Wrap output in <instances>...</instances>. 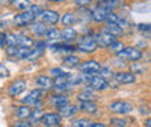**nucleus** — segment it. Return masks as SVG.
I'll return each instance as SVG.
<instances>
[{"label": "nucleus", "mask_w": 151, "mask_h": 127, "mask_svg": "<svg viewBox=\"0 0 151 127\" xmlns=\"http://www.w3.org/2000/svg\"><path fill=\"white\" fill-rule=\"evenodd\" d=\"M52 1H64V0H52Z\"/></svg>", "instance_id": "45"}, {"label": "nucleus", "mask_w": 151, "mask_h": 127, "mask_svg": "<svg viewBox=\"0 0 151 127\" xmlns=\"http://www.w3.org/2000/svg\"><path fill=\"white\" fill-rule=\"evenodd\" d=\"M35 84H37L38 88H41V90H50L51 87H54V82H52L51 77H48V75H39V77H37Z\"/></svg>", "instance_id": "16"}, {"label": "nucleus", "mask_w": 151, "mask_h": 127, "mask_svg": "<svg viewBox=\"0 0 151 127\" xmlns=\"http://www.w3.org/2000/svg\"><path fill=\"white\" fill-rule=\"evenodd\" d=\"M109 110L115 113V114H121V116H124V114H128V113H131L132 110H134V106H132L131 103H128V101H122V100H118V101H113L109 104Z\"/></svg>", "instance_id": "6"}, {"label": "nucleus", "mask_w": 151, "mask_h": 127, "mask_svg": "<svg viewBox=\"0 0 151 127\" xmlns=\"http://www.w3.org/2000/svg\"><path fill=\"white\" fill-rule=\"evenodd\" d=\"M119 20H121V18L116 15V13H111L109 16H108V19H106V23H111V25H118L119 23Z\"/></svg>", "instance_id": "32"}, {"label": "nucleus", "mask_w": 151, "mask_h": 127, "mask_svg": "<svg viewBox=\"0 0 151 127\" xmlns=\"http://www.w3.org/2000/svg\"><path fill=\"white\" fill-rule=\"evenodd\" d=\"M86 84L89 85L87 88L97 91H103L111 87V82H108V79L102 75H90L89 78H86Z\"/></svg>", "instance_id": "1"}, {"label": "nucleus", "mask_w": 151, "mask_h": 127, "mask_svg": "<svg viewBox=\"0 0 151 127\" xmlns=\"http://www.w3.org/2000/svg\"><path fill=\"white\" fill-rule=\"evenodd\" d=\"M42 127H48V126H45V124H44V126H42Z\"/></svg>", "instance_id": "46"}, {"label": "nucleus", "mask_w": 151, "mask_h": 127, "mask_svg": "<svg viewBox=\"0 0 151 127\" xmlns=\"http://www.w3.org/2000/svg\"><path fill=\"white\" fill-rule=\"evenodd\" d=\"M44 43H41V45H35L32 49H31V52H29V55H28V58L26 59H29V61H35V59H38L41 55L44 54Z\"/></svg>", "instance_id": "23"}, {"label": "nucleus", "mask_w": 151, "mask_h": 127, "mask_svg": "<svg viewBox=\"0 0 151 127\" xmlns=\"http://www.w3.org/2000/svg\"><path fill=\"white\" fill-rule=\"evenodd\" d=\"M63 121V117L58 113H45L42 117V124L48 127H60Z\"/></svg>", "instance_id": "10"}, {"label": "nucleus", "mask_w": 151, "mask_h": 127, "mask_svg": "<svg viewBox=\"0 0 151 127\" xmlns=\"http://www.w3.org/2000/svg\"><path fill=\"white\" fill-rule=\"evenodd\" d=\"M113 77H115V81H118L119 84H132L137 79L134 72H118Z\"/></svg>", "instance_id": "17"}, {"label": "nucleus", "mask_w": 151, "mask_h": 127, "mask_svg": "<svg viewBox=\"0 0 151 127\" xmlns=\"http://www.w3.org/2000/svg\"><path fill=\"white\" fill-rule=\"evenodd\" d=\"M78 62H80V59H78L76 55H70V56L64 58V61H63V64H64L65 67H70V68L78 67Z\"/></svg>", "instance_id": "27"}, {"label": "nucleus", "mask_w": 151, "mask_h": 127, "mask_svg": "<svg viewBox=\"0 0 151 127\" xmlns=\"http://www.w3.org/2000/svg\"><path fill=\"white\" fill-rule=\"evenodd\" d=\"M116 56L124 59V61H138L142 58V52L134 46H125L122 51H119L116 54Z\"/></svg>", "instance_id": "4"}, {"label": "nucleus", "mask_w": 151, "mask_h": 127, "mask_svg": "<svg viewBox=\"0 0 151 127\" xmlns=\"http://www.w3.org/2000/svg\"><path fill=\"white\" fill-rule=\"evenodd\" d=\"M109 121L113 127H127L129 120H127V118H111Z\"/></svg>", "instance_id": "30"}, {"label": "nucleus", "mask_w": 151, "mask_h": 127, "mask_svg": "<svg viewBox=\"0 0 151 127\" xmlns=\"http://www.w3.org/2000/svg\"><path fill=\"white\" fill-rule=\"evenodd\" d=\"M31 31H32V33L34 35H37V36H45V33H47V31H48V28L45 26V23L44 22H34L32 25H31Z\"/></svg>", "instance_id": "19"}, {"label": "nucleus", "mask_w": 151, "mask_h": 127, "mask_svg": "<svg viewBox=\"0 0 151 127\" xmlns=\"http://www.w3.org/2000/svg\"><path fill=\"white\" fill-rule=\"evenodd\" d=\"M144 127H151V117L150 118H145V121H144Z\"/></svg>", "instance_id": "44"}, {"label": "nucleus", "mask_w": 151, "mask_h": 127, "mask_svg": "<svg viewBox=\"0 0 151 127\" xmlns=\"http://www.w3.org/2000/svg\"><path fill=\"white\" fill-rule=\"evenodd\" d=\"M124 48H125V46L122 45V42H118V40H116V42L113 43L112 46H111V49H112L115 54H118V52H119V51H122Z\"/></svg>", "instance_id": "35"}, {"label": "nucleus", "mask_w": 151, "mask_h": 127, "mask_svg": "<svg viewBox=\"0 0 151 127\" xmlns=\"http://www.w3.org/2000/svg\"><path fill=\"white\" fill-rule=\"evenodd\" d=\"M78 111V106H73V104H67L64 107H60L58 109V114L63 117V118H70L76 116V113Z\"/></svg>", "instance_id": "18"}, {"label": "nucleus", "mask_w": 151, "mask_h": 127, "mask_svg": "<svg viewBox=\"0 0 151 127\" xmlns=\"http://www.w3.org/2000/svg\"><path fill=\"white\" fill-rule=\"evenodd\" d=\"M10 127H32V123H31V121H23V120H20V121H15Z\"/></svg>", "instance_id": "34"}, {"label": "nucleus", "mask_w": 151, "mask_h": 127, "mask_svg": "<svg viewBox=\"0 0 151 127\" xmlns=\"http://www.w3.org/2000/svg\"><path fill=\"white\" fill-rule=\"evenodd\" d=\"M16 45H19V35L7 33V46H16Z\"/></svg>", "instance_id": "31"}, {"label": "nucleus", "mask_w": 151, "mask_h": 127, "mask_svg": "<svg viewBox=\"0 0 151 127\" xmlns=\"http://www.w3.org/2000/svg\"><path fill=\"white\" fill-rule=\"evenodd\" d=\"M0 45H1V48H4V46L7 45V35H6L4 32L0 33Z\"/></svg>", "instance_id": "37"}, {"label": "nucleus", "mask_w": 151, "mask_h": 127, "mask_svg": "<svg viewBox=\"0 0 151 127\" xmlns=\"http://www.w3.org/2000/svg\"><path fill=\"white\" fill-rule=\"evenodd\" d=\"M105 31H106V32H109V33H112V35H115V36H119V35H122V33H124V29H122L119 25H111V23H108V25H106Z\"/></svg>", "instance_id": "26"}, {"label": "nucleus", "mask_w": 151, "mask_h": 127, "mask_svg": "<svg viewBox=\"0 0 151 127\" xmlns=\"http://www.w3.org/2000/svg\"><path fill=\"white\" fill-rule=\"evenodd\" d=\"M76 20H77V16H76L73 12H67V13H64L61 19H60V22L63 23V26H65V28H68V26H73L76 23Z\"/></svg>", "instance_id": "20"}, {"label": "nucleus", "mask_w": 151, "mask_h": 127, "mask_svg": "<svg viewBox=\"0 0 151 127\" xmlns=\"http://www.w3.org/2000/svg\"><path fill=\"white\" fill-rule=\"evenodd\" d=\"M139 31H150L151 29V25H138Z\"/></svg>", "instance_id": "42"}, {"label": "nucleus", "mask_w": 151, "mask_h": 127, "mask_svg": "<svg viewBox=\"0 0 151 127\" xmlns=\"http://www.w3.org/2000/svg\"><path fill=\"white\" fill-rule=\"evenodd\" d=\"M97 46H99V43L93 38H83L77 43V49L80 52H83V54H92V52H94L97 49Z\"/></svg>", "instance_id": "7"}, {"label": "nucleus", "mask_w": 151, "mask_h": 127, "mask_svg": "<svg viewBox=\"0 0 151 127\" xmlns=\"http://www.w3.org/2000/svg\"><path fill=\"white\" fill-rule=\"evenodd\" d=\"M78 110L86 113V114H94L97 111V104L93 100H87V101H78Z\"/></svg>", "instance_id": "15"}, {"label": "nucleus", "mask_w": 151, "mask_h": 127, "mask_svg": "<svg viewBox=\"0 0 151 127\" xmlns=\"http://www.w3.org/2000/svg\"><path fill=\"white\" fill-rule=\"evenodd\" d=\"M35 19H37V15L29 9V10H25V12H20L18 13L15 19H13V22L18 25V26H31L34 22H35Z\"/></svg>", "instance_id": "5"}, {"label": "nucleus", "mask_w": 151, "mask_h": 127, "mask_svg": "<svg viewBox=\"0 0 151 127\" xmlns=\"http://www.w3.org/2000/svg\"><path fill=\"white\" fill-rule=\"evenodd\" d=\"M44 111L39 110L38 107H34L32 109V113H31V117H29V121L32 124H38V123H42V117H44Z\"/></svg>", "instance_id": "22"}, {"label": "nucleus", "mask_w": 151, "mask_h": 127, "mask_svg": "<svg viewBox=\"0 0 151 127\" xmlns=\"http://www.w3.org/2000/svg\"><path fill=\"white\" fill-rule=\"evenodd\" d=\"M60 127H61V126H60Z\"/></svg>", "instance_id": "47"}, {"label": "nucleus", "mask_w": 151, "mask_h": 127, "mask_svg": "<svg viewBox=\"0 0 151 127\" xmlns=\"http://www.w3.org/2000/svg\"><path fill=\"white\" fill-rule=\"evenodd\" d=\"M76 4L80 6V7H84V6H89L92 3V0H74Z\"/></svg>", "instance_id": "39"}, {"label": "nucleus", "mask_w": 151, "mask_h": 127, "mask_svg": "<svg viewBox=\"0 0 151 127\" xmlns=\"http://www.w3.org/2000/svg\"><path fill=\"white\" fill-rule=\"evenodd\" d=\"M50 74L52 75V77H61V75H65L67 72H64V70H61V68H52Z\"/></svg>", "instance_id": "36"}, {"label": "nucleus", "mask_w": 151, "mask_h": 127, "mask_svg": "<svg viewBox=\"0 0 151 127\" xmlns=\"http://www.w3.org/2000/svg\"><path fill=\"white\" fill-rule=\"evenodd\" d=\"M78 68H80V71L83 74H89V75H94V74H99L100 72V70H102V65L97 62V61H93V59H90V61H84L83 64H80L78 65Z\"/></svg>", "instance_id": "8"}, {"label": "nucleus", "mask_w": 151, "mask_h": 127, "mask_svg": "<svg viewBox=\"0 0 151 127\" xmlns=\"http://www.w3.org/2000/svg\"><path fill=\"white\" fill-rule=\"evenodd\" d=\"M45 36L48 40H58L60 38H61V32L57 29V28H48V31H47V33H45Z\"/></svg>", "instance_id": "25"}, {"label": "nucleus", "mask_w": 151, "mask_h": 127, "mask_svg": "<svg viewBox=\"0 0 151 127\" xmlns=\"http://www.w3.org/2000/svg\"><path fill=\"white\" fill-rule=\"evenodd\" d=\"M89 127H106V124H103V123H92Z\"/></svg>", "instance_id": "43"}, {"label": "nucleus", "mask_w": 151, "mask_h": 127, "mask_svg": "<svg viewBox=\"0 0 151 127\" xmlns=\"http://www.w3.org/2000/svg\"><path fill=\"white\" fill-rule=\"evenodd\" d=\"M92 124L89 118H76L71 121V126L73 127H89Z\"/></svg>", "instance_id": "28"}, {"label": "nucleus", "mask_w": 151, "mask_h": 127, "mask_svg": "<svg viewBox=\"0 0 151 127\" xmlns=\"http://www.w3.org/2000/svg\"><path fill=\"white\" fill-rule=\"evenodd\" d=\"M22 104L31 106V107H39L42 106V90L41 88H35V90L29 91V94L20 100Z\"/></svg>", "instance_id": "3"}, {"label": "nucleus", "mask_w": 151, "mask_h": 127, "mask_svg": "<svg viewBox=\"0 0 151 127\" xmlns=\"http://www.w3.org/2000/svg\"><path fill=\"white\" fill-rule=\"evenodd\" d=\"M111 13H112V6H109V3H106V4L103 3L92 10V19L96 23H102V22H106V19Z\"/></svg>", "instance_id": "2"}, {"label": "nucleus", "mask_w": 151, "mask_h": 127, "mask_svg": "<svg viewBox=\"0 0 151 127\" xmlns=\"http://www.w3.org/2000/svg\"><path fill=\"white\" fill-rule=\"evenodd\" d=\"M15 9H18L20 12H25V10H29L32 7V3L29 0H12L10 3Z\"/></svg>", "instance_id": "21"}, {"label": "nucleus", "mask_w": 151, "mask_h": 127, "mask_svg": "<svg viewBox=\"0 0 151 127\" xmlns=\"http://www.w3.org/2000/svg\"><path fill=\"white\" fill-rule=\"evenodd\" d=\"M41 22H44V23H47V25H51V26H54L57 25L58 22H60V19L61 16L57 13L55 10H44L42 13H41Z\"/></svg>", "instance_id": "11"}, {"label": "nucleus", "mask_w": 151, "mask_h": 127, "mask_svg": "<svg viewBox=\"0 0 151 127\" xmlns=\"http://www.w3.org/2000/svg\"><path fill=\"white\" fill-rule=\"evenodd\" d=\"M139 114H142V116H147V114H150V107H147V106H141V107H139Z\"/></svg>", "instance_id": "40"}, {"label": "nucleus", "mask_w": 151, "mask_h": 127, "mask_svg": "<svg viewBox=\"0 0 151 127\" xmlns=\"http://www.w3.org/2000/svg\"><path fill=\"white\" fill-rule=\"evenodd\" d=\"M99 75H102V77H105V78H109V77H112L113 74H112V70H111L109 67H102Z\"/></svg>", "instance_id": "33"}, {"label": "nucleus", "mask_w": 151, "mask_h": 127, "mask_svg": "<svg viewBox=\"0 0 151 127\" xmlns=\"http://www.w3.org/2000/svg\"><path fill=\"white\" fill-rule=\"evenodd\" d=\"M31 113H32V107H31V106H26V104L18 106L16 109L13 110L15 117H18L19 120H26V118H29V117H31Z\"/></svg>", "instance_id": "13"}, {"label": "nucleus", "mask_w": 151, "mask_h": 127, "mask_svg": "<svg viewBox=\"0 0 151 127\" xmlns=\"http://www.w3.org/2000/svg\"><path fill=\"white\" fill-rule=\"evenodd\" d=\"M0 72H1V78H4V77H9V72H7V70H6V67L1 64L0 65Z\"/></svg>", "instance_id": "41"}, {"label": "nucleus", "mask_w": 151, "mask_h": 127, "mask_svg": "<svg viewBox=\"0 0 151 127\" xmlns=\"http://www.w3.org/2000/svg\"><path fill=\"white\" fill-rule=\"evenodd\" d=\"M26 88V82L23 81V79H16V81H13L10 85H9V88H7V94L10 95V97H18L20 95L23 91Z\"/></svg>", "instance_id": "12"}, {"label": "nucleus", "mask_w": 151, "mask_h": 127, "mask_svg": "<svg viewBox=\"0 0 151 127\" xmlns=\"http://www.w3.org/2000/svg\"><path fill=\"white\" fill-rule=\"evenodd\" d=\"M50 104L57 107V109H60V107H64V106H67L70 103H68V97L67 95H64V94H54V95L50 97Z\"/></svg>", "instance_id": "14"}, {"label": "nucleus", "mask_w": 151, "mask_h": 127, "mask_svg": "<svg viewBox=\"0 0 151 127\" xmlns=\"http://www.w3.org/2000/svg\"><path fill=\"white\" fill-rule=\"evenodd\" d=\"M61 38H63L64 40H74L76 38H77V31L73 29L71 26L64 28V31L61 32Z\"/></svg>", "instance_id": "24"}, {"label": "nucleus", "mask_w": 151, "mask_h": 127, "mask_svg": "<svg viewBox=\"0 0 151 127\" xmlns=\"http://www.w3.org/2000/svg\"><path fill=\"white\" fill-rule=\"evenodd\" d=\"M96 40H97L99 46H103V48H111L113 43L116 42V36H115V35H112V33H109V32H106V31H103V32H100V33L96 36Z\"/></svg>", "instance_id": "9"}, {"label": "nucleus", "mask_w": 151, "mask_h": 127, "mask_svg": "<svg viewBox=\"0 0 151 127\" xmlns=\"http://www.w3.org/2000/svg\"><path fill=\"white\" fill-rule=\"evenodd\" d=\"M31 10H32V12H34V13L37 15V18H39V16H41V13L44 12V10H42V9L39 7V6H37V4H32V7H31Z\"/></svg>", "instance_id": "38"}, {"label": "nucleus", "mask_w": 151, "mask_h": 127, "mask_svg": "<svg viewBox=\"0 0 151 127\" xmlns=\"http://www.w3.org/2000/svg\"><path fill=\"white\" fill-rule=\"evenodd\" d=\"M77 98H78V101H87V100H93L94 97H93V94H92L90 91L83 90L81 92H78Z\"/></svg>", "instance_id": "29"}]
</instances>
